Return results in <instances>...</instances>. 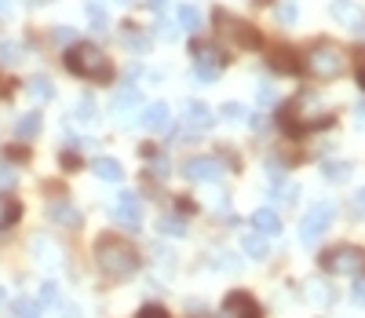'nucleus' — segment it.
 Segmentation results:
<instances>
[{
    "mask_svg": "<svg viewBox=\"0 0 365 318\" xmlns=\"http://www.w3.org/2000/svg\"><path fill=\"white\" fill-rule=\"evenodd\" d=\"M84 8H88V15H91L95 26H106V8H103V0H84Z\"/></svg>",
    "mask_w": 365,
    "mask_h": 318,
    "instance_id": "nucleus-29",
    "label": "nucleus"
},
{
    "mask_svg": "<svg viewBox=\"0 0 365 318\" xmlns=\"http://www.w3.org/2000/svg\"><path fill=\"white\" fill-rule=\"evenodd\" d=\"M355 216H365V187L355 194Z\"/></svg>",
    "mask_w": 365,
    "mask_h": 318,
    "instance_id": "nucleus-40",
    "label": "nucleus"
},
{
    "mask_svg": "<svg viewBox=\"0 0 365 318\" xmlns=\"http://www.w3.org/2000/svg\"><path fill=\"white\" fill-rule=\"evenodd\" d=\"M139 103H142V92L139 88H121L117 95H114V117H121V121H128L135 110H139Z\"/></svg>",
    "mask_w": 365,
    "mask_h": 318,
    "instance_id": "nucleus-14",
    "label": "nucleus"
},
{
    "mask_svg": "<svg viewBox=\"0 0 365 318\" xmlns=\"http://www.w3.org/2000/svg\"><path fill=\"white\" fill-rule=\"evenodd\" d=\"M110 216H114L121 227H139L142 224V201H139V194H132V190L117 194V201L110 205Z\"/></svg>",
    "mask_w": 365,
    "mask_h": 318,
    "instance_id": "nucleus-8",
    "label": "nucleus"
},
{
    "mask_svg": "<svg viewBox=\"0 0 365 318\" xmlns=\"http://www.w3.org/2000/svg\"><path fill=\"white\" fill-rule=\"evenodd\" d=\"M77 117H81V121H95V103L81 99V103H77Z\"/></svg>",
    "mask_w": 365,
    "mask_h": 318,
    "instance_id": "nucleus-34",
    "label": "nucleus"
},
{
    "mask_svg": "<svg viewBox=\"0 0 365 318\" xmlns=\"http://www.w3.org/2000/svg\"><path fill=\"white\" fill-rule=\"evenodd\" d=\"M274 15H278V22L292 26V22H296V4H292V0H281V4L274 8Z\"/></svg>",
    "mask_w": 365,
    "mask_h": 318,
    "instance_id": "nucleus-28",
    "label": "nucleus"
},
{
    "mask_svg": "<svg viewBox=\"0 0 365 318\" xmlns=\"http://www.w3.org/2000/svg\"><path fill=\"white\" fill-rule=\"evenodd\" d=\"M329 11H332V19H336L343 29H351V34L365 37V11L355 4V0H332Z\"/></svg>",
    "mask_w": 365,
    "mask_h": 318,
    "instance_id": "nucleus-9",
    "label": "nucleus"
},
{
    "mask_svg": "<svg viewBox=\"0 0 365 318\" xmlns=\"http://www.w3.org/2000/svg\"><path fill=\"white\" fill-rule=\"evenodd\" d=\"M351 300H355V304H362V308H365V278H358V282H355V289H351Z\"/></svg>",
    "mask_w": 365,
    "mask_h": 318,
    "instance_id": "nucleus-37",
    "label": "nucleus"
},
{
    "mask_svg": "<svg viewBox=\"0 0 365 318\" xmlns=\"http://www.w3.org/2000/svg\"><path fill=\"white\" fill-rule=\"evenodd\" d=\"M37 132H40V114H22L15 121V136L19 139H33Z\"/></svg>",
    "mask_w": 365,
    "mask_h": 318,
    "instance_id": "nucleus-22",
    "label": "nucleus"
},
{
    "mask_svg": "<svg viewBox=\"0 0 365 318\" xmlns=\"http://www.w3.org/2000/svg\"><path fill=\"white\" fill-rule=\"evenodd\" d=\"M332 216H336L332 201H318V205H311V209L304 212V219H299V242H304V245H314V242H318V238L329 231Z\"/></svg>",
    "mask_w": 365,
    "mask_h": 318,
    "instance_id": "nucleus-5",
    "label": "nucleus"
},
{
    "mask_svg": "<svg viewBox=\"0 0 365 318\" xmlns=\"http://www.w3.org/2000/svg\"><path fill=\"white\" fill-rule=\"evenodd\" d=\"M252 227H256V234H263V238H274V234H281V219H278L274 209H256L252 212Z\"/></svg>",
    "mask_w": 365,
    "mask_h": 318,
    "instance_id": "nucleus-15",
    "label": "nucleus"
},
{
    "mask_svg": "<svg viewBox=\"0 0 365 318\" xmlns=\"http://www.w3.org/2000/svg\"><path fill=\"white\" fill-rule=\"evenodd\" d=\"M256 99H260V106H274V99H278V92H274L271 85H260V92H256Z\"/></svg>",
    "mask_w": 365,
    "mask_h": 318,
    "instance_id": "nucleus-33",
    "label": "nucleus"
},
{
    "mask_svg": "<svg viewBox=\"0 0 365 318\" xmlns=\"http://www.w3.org/2000/svg\"><path fill=\"white\" fill-rule=\"evenodd\" d=\"M95 263L99 271L114 282H128L135 271H139V252L124 242V238H103L95 245Z\"/></svg>",
    "mask_w": 365,
    "mask_h": 318,
    "instance_id": "nucleus-1",
    "label": "nucleus"
},
{
    "mask_svg": "<svg viewBox=\"0 0 365 318\" xmlns=\"http://www.w3.org/2000/svg\"><path fill=\"white\" fill-rule=\"evenodd\" d=\"M139 124H142L147 132H157V136H161V132H168V129H172V110H168L165 103H154V106L142 110Z\"/></svg>",
    "mask_w": 365,
    "mask_h": 318,
    "instance_id": "nucleus-13",
    "label": "nucleus"
},
{
    "mask_svg": "<svg viewBox=\"0 0 365 318\" xmlns=\"http://www.w3.org/2000/svg\"><path fill=\"white\" fill-rule=\"evenodd\" d=\"M11 183H15V168L0 165V187H11Z\"/></svg>",
    "mask_w": 365,
    "mask_h": 318,
    "instance_id": "nucleus-39",
    "label": "nucleus"
},
{
    "mask_svg": "<svg viewBox=\"0 0 365 318\" xmlns=\"http://www.w3.org/2000/svg\"><path fill=\"white\" fill-rule=\"evenodd\" d=\"M26 95H29V99H37V103H47L55 95V88H52L47 77H29V81H26Z\"/></svg>",
    "mask_w": 365,
    "mask_h": 318,
    "instance_id": "nucleus-20",
    "label": "nucleus"
},
{
    "mask_svg": "<svg viewBox=\"0 0 365 318\" xmlns=\"http://www.w3.org/2000/svg\"><path fill=\"white\" fill-rule=\"evenodd\" d=\"M194 73H198V81L212 85L216 77L223 73V55H219L212 44H194Z\"/></svg>",
    "mask_w": 365,
    "mask_h": 318,
    "instance_id": "nucleus-7",
    "label": "nucleus"
},
{
    "mask_svg": "<svg viewBox=\"0 0 365 318\" xmlns=\"http://www.w3.org/2000/svg\"><path fill=\"white\" fill-rule=\"evenodd\" d=\"M332 121V114L322 106L318 95H299V99H292V106L281 114V124L289 132H311V129H325V124Z\"/></svg>",
    "mask_w": 365,
    "mask_h": 318,
    "instance_id": "nucleus-2",
    "label": "nucleus"
},
{
    "mask_svg": "<svg viewBox=\"0 0 365 318\" xmlns=\"http://www.w3.org/2000/svg\"><path fill=\"white\" fill-rule=\"evenodd\" d=\"M150 172H154L157 180H165V176H168V157H154V161H150Z\"/></svg>",
    "mask_w": 365,
    "mask_h": 318,
    "instance_id": "nucleus-35",
    "label": "nucleus"
},
{
    "mask_svg": "<svg viewBox=\"0 0 365 318\" xmlns=\"http://www.w3.org/2000/svg\"><path fill=\"white\" fill-rule=\"evenodd\" d=\"M322 176L332 180V183L351 180V161H325V165H322Z\"/></svg>",
    "mask_w": 365,
    "mask_h": 318,
    "instance_id": "nucleus-23",
    "label": "nucleus"
},
{
    "mask_svg": "<svg viewBox=\"0 0 365 318\" xmlns=\"http://www.w3.org/2000/svg\"><path fill=\"white\" fill-rule=\"evenodd\" d=\"M91 172H95V176H99L103 183H121V176H124V168H121L117 157H95Z\"/></svg>",
    "mask_w": 365,
    "mask_h": 318,
    "instance_id": "nucleus-16",
    "label": "nucleus"
},
{
    "mask_svg": "<svg viewBox=\"0 0 365 318\" xmlns=\"http://www.w3.org/2000/svg\"><path fill=\"white\" fill-rule=\"evenodd\" d=\"M37 304H40V308H55V304H59V285H55V282H44V285H40Z\"/></svg>",
    "mask_w": 365,
    "mask_h": 318,
    "instance_id": "nucleus-27",
    "label": "nucleus"
},
{
    "mask_svg": "<svg viewBox=\"0 0 365 318\" xmlns=\"http://www.w3.org/2000/svg\"><path fill=\"white\" fill-rule=\"evenodd\" d=\"M271 66H274L278 73H296L299 62H292V52H289V48H278V52L271 55Z\"/></svg>",
    "mask_w": 365,
    "mask_h": 318,
    "instance_id": "nucleus-25",
    "label": "nucleus"
},
{
    "mask_svg": "<svg viewBox=\"0 0 365 318\" xmlns=\"http://www.w3.org/2000/svg\"><path fill=\"white\" fill-rule=\"evenodd\" d=\"M117 4H135V0H117Z\"/></svg>",
    "mask_w": 365,
    "mask_h": 318,
    "instance_id": "nucleus-48",
    "label": "nucleus"
},
{
    "mask_svg": "<svg viewBox=\"0 0 365 318\" xmlns=\"http://www.w3.org/2000/svg\"><path fill=\"white\" fill-rule=\"evenodd\" d=\"M183 121H186V132H209L212 121H216V114H212V110L204 106V103L190 99L186 110H183Z\"/></svg>",
    "mask_w": 365,
    "mask_h": 318,
    "instance_id": "nucleus-12",
    "label": "nucleus"
},
{
    "mask_svg": "<svg viewBox=\"0 0 365 318\" xmlns=\"http://www.w3.org/2000/svg\"><path fill=\"white\" fill-rule=\"evenodd\" d=\"M343 70H347V55H343V48L332 44V41L314 44L304 55V73H311L314 81H336Z\"/></svg>",
    "mask_w": 365,
    "mask_h": 318,
    "instance_id": "nucleus-3",
    "label": "nucleus"
},
{
    "mask_svg": "<svg viewBox=\"0 0 365 318\" xmlns=\"http://www.w3.org/2000/svg\"><path fill=\"white\" fill-rule=\"evenodd\" d=\"M219 263H223V271H237V256H230V252H219Z\"/></svg>",
    "mask_w": 365,
    "mask_h": 318,
    "instance_id": "nucleus-38",
    "label": "nucleus"
},
{
    "mask_svg": "<svg viewBox=\"0 0 365 318\" xmlns=\"http://www.w3.org/2000/svg\"><path fill=\"white\" fill-rule=\"evenodd\" d=\"M161 231L172 234V238H179V234H186V224H183V219H176V216H165L161 219Z\"/></svg>",
    "mask_w": 365,
    "mask_h": 318,
    "instance_id": "nucleus-31",
    "label": "nucleus"
},
{
    "mask_svg": "<svg viewBox=\"0 0 365 318\" xmlns=\"http://www.w3.org/2000/svg\"><path fill=\"white\" fill-rule=\"evenodd\" d=\"M135 318H172V315H168L165 308H157V304H150V308H142V311H139Z\"/></svg>",
    "mask_w": 365,
    "mask_h": 318,
    "instance_id": "nucleus-36",
    "label": "nucleus"
},
{
    "mask_svg": "<svg viewBox=\"0 0 365 318\" xmlns=\"http://www.w3.org/2000/svg\"><path fill=\"white\" fill-rule=\"evenodd\" d=\"M358 88H365V55H362V62H358Z\"/></svg>",
    "mask_w": 365,
    "mask_h": 318,
    "instance_id": "nucleus-45",
    "label": "nucleus"
},
{
    "mask_svg": "<svg viewBox=\"0 0 365 318\" xmlns=\"http://www.w3.org/2000/svg\"><path fill=\"white\" fill-rule=\"evenodd\" d=\"M15 219H19V205H15V201H0V227L15 224Z\"/></svg>",
    "mask_w": 365,
    "mask_h": 318,
    "instance_id": "nucleus-32",
    "label": "nucleus"
},
{
    "mask_svg": "<svg viewBox=\"0 0 365 318\" xmlns=\"http://www.w3.org/2000/svg\"><path fill=\"white\" fill-rule=\"evenodd\" d=\"M241 252H245V256H252V260H263L267 256V238L256 234V231L241 234Z\"/></svg>",
    "mask_w": 365,
    "mask_h": 318,
    "instance_id": "nucleus-21",
    "label": "nucleus"
},
{
    "mask_svg": "<svg viewBox=\"0 0 365 318\" xmlns=\"http://www.w3.org/2000/svg\"><path fill=\"white\" fill-rule=\"evenodd\" d=\"M179 29H186V34H198V29H201V11L194 4L179 8Z\"/></svg>",
    "mask_w": 365,
    "mask_h": 318,
    "instance_id": "nucleus-24",
    "label": "nucleus"
},
{
    "mask_svg": "<svg viewBox=\"0 0 365 318\" xmlns=\"http://www.w3.org/2000/svg\"><path fill=\"white\" fill-rule=\"evenodd\" d=\"M304 289H307V300H311V304H318V308H329L332 300H336L332 285H329V282H322V278H311V282L304 285Z\"/></svg>",
    "mask_w": 365,
    "mask_h": 318,
    "instance_id": "nucleus-17",
    "label": "nucleus"
},
{
    "mask_svg": "<svg viewBox=\"0 0 365 318\" xmlns=\"http://www.w3.org/2000/svg\"><path fill=\"white\" fill-rule=\"evenodd\" d=\"M355 121H358V129H365V103L355 106Z\"/></svg>",
    "mask_w": 365,
    "mask_h": 318,
    "instance_id": "nucleus-42",
    "label": "nucleus"
},
{
    "mask_svg": "<svg viewBox=\"0 0 365 318\" xmlns=\"http://www.w3.org/2000/svg\"><path fill=\"white\" fill-rule=\"evenodd\" d=\"M11 11V0H0V15H8Z\"/></svg>",
    "mask_w": 365,
    "mask_h": 318,
    "instance_id": "nucleus-46",
    "label": "nucleus"
},
{
    "mask_svg": "<svg viewBox=\"0 0 365 318\" xmlns=\"http://www.w3.org/2000/svg\"><path fill=\"white\" fill-rule=\"evenodd\" d=\"M0 304H8V289H0Z\"/></svg>",
    "mask_w": 365,
    "mask_h": 318,
    "instance_id": "nucleus-47",
    "label": "nucleus"
},
{
    "mask_svg": "<svg viewBox=\"0 0 365 318\" xmlns=\"http://www.w3.org/2000/svg\"><path fill=\"white\" fill-rule=\"evenodd\" d=\"M66 70L77 73V77H84V81H106V77L114 73V70H110V59L95 44H70Z\"/></svg>",
    "mask_w": 365,
    "mask_h": 318,
    "instance_id": "nucleus-4",
    "label": "nucleus"
},
{
    "mask_svg": "<svg viewBox=\"0 0 365 318\" xmlns=\"http://www.w3.org/2000/svg\"><path fill=\"white\" fill-rule=\"evenodd\" d=\"M11 318H40V304L37 300H11Z\"/></svg>",
    "mask_w": 365,
    "mask_h": 318,
    "instance_id": "nucleus-26",
    "label": "nucleus"
},
{
    "mask_svg": "<svg viewBox=\"0 0 365 318\" xmlns=\"http://www.w3.org/2000/svg\"><path fill=\"white\" fill-rule=\"evenodd\" d=\"M322 267L329 275H358L365 267V252L358 245H336L322 256Z\"/></svg>",
    "mask_w": 365,
    "mask_h": 318,
    "instance_id": "nucleus-6",
    "label": "nucleus"
},
{
    "mask_svg": "<svg viewBox=\"0 0 365 318\" xmlns=\"http://www.w3.org/2000/svg\"><path fill=\"white\" fill-rule=\"evenodd\" d=\"M216 22H219V26H227L223 34H227L230 41H237L241 48H260V34H256V29H252L248 22L234 19V15H227V11H219V15H216Z\"/></svg>",
    "mask_w": 365,
    "mask_h": 318,
    "instance_id": "nucleus-11",
    "label": "nucleus"
},
{
    "mask_svg": "<svg viewBox=\"0 0 365 318\" xmlns=\"http://www.w3.org/2000/svg\"><path fill=\"white\" fill-rule=\"evenodd\" d=\"M121 41H124V48H132L135 55H147L150 52V37L142 34L139 26H124V34H121Z\"/></svg>",
    "mask_w": 365,
    "mask_h": 318,
    "instance_id": "nucleus-19",
    "label": "nucleus"
},
{
    "mask_svg": "<svg viewBox=\"0 0 365 318\" xmlns=\"http://www.w3.org/2000/svg\"><path fill=\"white\" fill-rule=\"evenodd\" d=\"M161 37H165V41H176V26H168V22H161Z\"/></svg>",
    "mask_w": 365,
    "mask_h": 318,
    "instance_id": "nucleus-43",
    "label": "nucleus"
},
{
    "mask_svg": "<svg viewBox=\"0 0 365 318\" xmlns=\"http://www.w3.org/2000/svg\"><path fill=\"white\" fill-rule=\"evenodd\" d=\"M147 4H150V8H154V11H165V8H168V4H172V0H147Z\"/></svg>",
    "mask_w": 365,
    "mask_h": 318,
    "instance_id": "nucleus-44",
    "label": "nucleus"
},
{
    "mask_svg": "<svg viewBox=\"0 0 365 318\" xmlns=\"http://www.w3.org/2000/svg\"><path fill=\"white\" fill-rule=\"evenodd\" d=\"M183 176L190 183H212L223 176V165L216 157H190V161H183Z\"/></svg>",
    "mask_w": 365,
    "mask_h": 318,
    "instance_id": "nucleus-10",
    "label": "nucleus"
},
{
    "mask_svg": "<svg viewBox=\"0 0 365 318\" xmlns=\"http://www.w3.org/2000/svg\"><path fill=\"white\" fill-rule=\"evenodd\" d=\"M47 212H52V219H55V224H62V227H81V224H84V216L77 212L70 201H55Z\"/></svg>",
    "mask_w": 365,
    "mask_h": 318,
    "instance_id": "nucleus-18",
    "label": "nucleus"
},
{
    "mask_svg": "<svg viewBox=\"0 0 365 318\" xmlns=\"http://www.w3.org/2000/svg\"><path fill=\"white\" fill-rule=\"evenodd\" d=\"M237 318H260V308H256V304H252V300H248V304L241 308V315H237Z\"/></svg>",
    "mask_w": 365,
    "mask_h": 318,
    "instance_id": "nucleus-41",
    "label": "nucleus"
},
{
    "mask_svg": "<svg viewBox=\"0 0 365 318\" xmlns=\"http://www.w3.org/2000/svg\"><path fill=\"white\" fill-rule=\"evenodd\" d=\"M219 114H223L227 121H234V124H237V121H245V117H248V114H245V106H241V103H223V110H219Z\"/></svg>",
    "mask_w": 365,
    "mask_h": 318,
    "instance_id": "nucleus-30",
    "label": "nucleus"
}]
</instances>
